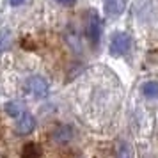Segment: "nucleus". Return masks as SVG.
I'll return each mask as SVG.
<instances>
[{
  "mask_svg": "<svg viewBox=\"0 0 158 158\" xmlns=\"http://www.w3.org/2000/svg\"><path fill=\"white\" fill-rule=\"evenodd\" d=\"M53 137H55V140H57L59 144H66V142H69V140H71V137H73V130H71V126H66V124L59 126V128L55 130Z\"/></svg>",
  "mask_w": 158,
  "mask_h": 158,
  "instance_id": "0eeeda50",
  "label": "nucleus"
},
{
  "mask_svg": "<svg viewBox=\"0 0 158 158\" xmlns=\"http://www.w3.org/2000/svg\"><path fill=\"white\" fill-rule=\"evenodd\" d=\"M22 158H41V148L36 142H29L23 146Z\"/></svg>",
  "mask_w": 158,
  "mask_h": 158,
  "instance_id": "6e6552de",
  "label": "nucleus"
},
{
  "mask_svg": "<svg viewBox=\"0 0 158 158\" xmlns=\"http://www.w3.org/2000/svg\"><path fill=\"white\" fill-rule=\"evenodd\" d=\"M101 29H103V22H101L100 15L96 11H91L89 13V20H87L85 32L93 44H98V41H100V37H101Z\"/></svg>",
  "mask_w": 158,
  "mask_h": 158,
  "instance_id": "7ed1b4c3",
  "label": "nucleus"
},
{
  "mask_svg": "<svg viewBox=\"0 0 158 158\" xmlns=\"http://www.w3.org/2000/svg\"><path fill=\"white\" fill-rule=\"evenodd\" d=\"M55 2H57V4H60V6H66V7H68V6H73L77 0H55Z\"/></svg>",
  "mask_w": 158,
  "mask_h": 158,
  "instance_id": "f8f14e48",
  "label": "nucleus"
},
{
  "mask_svg": "<svg viewBox=\"0 0 158 158\" xmlns=\"http://www.w3.org/2000/svg\"><path fill=\"white\" fill-rule=\"evenodd\" d=\"M131 48V37L124 32H115L110 41V53L114 57H121Z\"/></svg>",
  "mask_w": 158,
  "mask_h": 158,
  "instance_id": "f257e3e1",
  "label": "nucleus"
},
{
  "mask_svg": "<svg viewBox=\"0 0 158 158\" xmlns=\"http://www.w3.org/2000/svg\"><path fill=\"white\" fill-rule=\"evenodd\" d=\"M23 2H25V0H9V4H11V6H15V7H16V6H22Z\"/></svg>",
  "mask_w": 158,
  "mask_h": 158,
  "instance_id": "ddd939ff",
  "label": "nucleus"
},
{
  "mask_svg": "<svg viewBox=\"0 0 158 158\" xmlns=\"http://www.w3.org/2000/svg\"><path fill=\"white\" fill-rule=\"evenodd\" d=\"M103 7L108 16H119L123 13V0H103Z\"/></svg>",
  "mask_w": 158,
  "mask_h": 158,
  "instance_id": "423d86ee",
  "label": "nucleus"
},
{
  "mask_svg": "<svg viewBox=\"0 0 158 158\" xmlns=\"http://www.w3.org/2000/svg\"><path fill=\"white\" fill-rule=\"evenodd\" d=\"M142 94L149 100L158 98V82H146L142 85Z\"/></svg>",
  "mask_w": 158,
  "mask_h": 158,
  "instance_id": "1a4fd4ad",
  "label": "nucleus"
},
{
  "mask_svg": "<svg viewBox=\"0 0 158 158\" xmlns=\"http://www.w3.org/2000/svg\"><path fill=\"white\" fill-rule=\"evenodd\" d=\"M117 158H131V149L126 142L119 144V149H117Z\"/></svg>",
  "mask_w": 158,
  "mask_h": 158,
  "instance_id": "9b49d317",
  "label": "nucleus"
},
{
  "mask_svg": "<svg viewBox=\"0 0 158 158\" xmlns=\"http://www.w3.org/2000/svg\"><path fill=\"white\" fill-rule=\"evenodd\" d=\"M27 91H29L34 98H46L50 85H48V80L41 77V75H34L27 80Z\"/></svg>",
  "mask_w": 158,
  "mask_h": 158,
  "instance_id": "f03ea898",
  "label": "nucleus"
},
{
  "mask_svg": "<svg viewBox=\"0 0 158 158\" xmlns=\"http://www.w3.org/2000/svg\"><path fill=\"white\" fill-rule=\"evenodd\" d=\"M34 128H36V119L30 112H25L22 117H18V121L15 124V130L18 135H29L34 131Z\"/></svg>",
  "mask_w": 158,
  "mask_h": 158,
  "instance_id": "20e7f679",
  "label": "nucleus"
},
{
  "mask_svg": "<svg viewBox=\"0 0 158 158\" xmlns=\"http://www.w3.org/2000/svg\"><path fill=\"white\" fill-rule=\"evenodd\" d=\"M9 44H11V32L9 30H2L0 32V53L4 50H7Z\"/></svg>",
  "mask_w": 158,
  "mask_h": 158,
  "instance_id": "9d476101",
  "label": "nucleus"
},
{
  "mask_svg": "<svg viewBox=\"0 0 158 158\" xmlns=\"http://www.w3.org/2000/svg\"><path fill=\"white\" fill-rule=\"evenodd\" d=\"M4 110H6V114L11 115V117H22V115L27 112L22 101H9V103H6Z\"/></svg>",
  "mask_w": 158,
  "mask_h": 158,
  "instance_id": "39448f33",
  "label": "nucleus"
}]
</instances>
